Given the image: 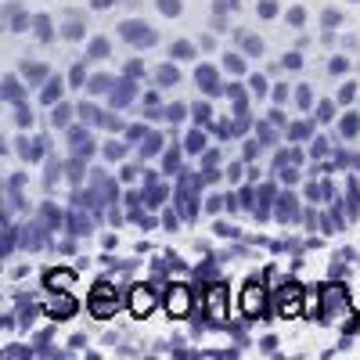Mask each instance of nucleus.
<instances>
[{
    "instance_id": "nucleus-1",
    "label": "nucleus",
    "mask_w": 360,
    "mask_h": 360,
    "mask_svg": "<svg viewBox=\"0 0 360 360\" xmlns=\"http://www.w3.org/2000/svg\"><path fill=\"white\" fill-rule=\"evenodd\" d=\"M119 310V295H115V288L108 285V281H98L94 288H90V314L94 317H112Z\"/></svg>"
},
{
    "instance_id": "nucleus-2",
    "label": "nucleus",
    "mask_w": 360,
    "mask_h": 360,
    "mask_svg": "<svg viewBox=\"0 0 360 360\" xmlns=\"http://www.w3.org/2000/svg\"><path fill=\"white\" fill-rule=\"evenodd\" d=\"M130 310H134V317H148V314L155 310V292L148 288V285H137L130 292Z\"/></svg>"
},
{
    "instance_id": "nucleus-3",
    "label": "nucleus",
    "mask_w": 360,
    "mask_h": 360,
    "mask_svg": "<svg viewBox=\"0 0 360 360\" xmlns=\"http://www.w3.org/2000/svg\"><path fill=\"white\" fill-rule=\"evenodd\" d=\"M263 288L256 285V281H249L245 288H242V310H245V317H259L263 314Z\"/></svg>"
},
{
    "instance_id": "nucleus-4",
    "label": "nucleus",
    "mask_w": 360,
    "mask_h": 360,
    "mask_svg": "<svg viewBox=\"0 0 360 360\" xmlns=\"http://www.w3.org/2000/svg\"><path fill=\"white\" fill-rule=\"evenodd\" d=\"M205 310L213 321H224L227 317V299H224V285H213L205 292Z\"/></svg>"
},
{
    "instance_id": "nucleus-5",
    "label": "nucleus",
    "mask_w": 360,
    "mask_h": 360,
    "mask_svg": "<svg viewBox=\"0 0 360 360\" xmlns=\"http://www.w3.org/2000/svg\"><path fill=\"white\" fill-rule=\"evenodd\" d=\"M188 303H191V299H188V288H184V285H173L169 295H166L169 317H184V314H188Z\"/></svg>"
},
{
    "instance_id": "nucleus-6",
    "label": "nucleus",
    "mask_w": 360,
    "mask_h": 360,
    "mask_svg": "<svg viewBox=\"0 0 360 360\" xmlns=\"http://www.w3.org/2000/svg\"><path fill=\"white\" fill-rule=\"evenodd\" d=\"M119 29H123V37H127V40H134V44H141V47L155 44V33H148V25H144V22H123Z\"/></svg>"
},
{
    "instance_id": "nucleus-7",
    "label": "nucleus",
    "mask_w": 360,
    "mask_h": 360,
    "mask_svg": "<svg viewBox=\"0 0 360 360\" xmlns=\"http://www.w3.org/2000/svg\"><path fill=\"white\" fill-rule=\"evenodd\" d=\"M299 310H303L299 288H295V285H285V292H281V317H295Z\"/></svg>"
},
{
    "instance_id": "nucleus-8",
    "label": "nucleus",
    "mask_w": 360,
    "mask_h": 360,
    "mask_svg": "<svg viewBox=\"0 0 360 360\" xmlns=\"http://www.w3.org/2000/svg\"><path fill=\"white\" fill-rule=\"evenodd\" d=\"M72 285H76L72 270H51V274H47V288H51V292H69Z\"/></svg>"
},
{
    "instance_id": "nucleus-9",
    "label": "nucleus",
    "mask_w": 360,
    "mask_h": 360,
    "mask_svg": "<svg viewBox=\"0 0 360 360\" xmlns=\"http://www.w3.org/2000/svg\"><path fill=\"white\" fill-rule=\"evenodd\" d=\"M47 310L54 317H72L76 314V299H47Z\"/></svg>"
},
{
    "instance_id": "nucleus-10",
    "label": "nucleus",
    "mask_w": 360,
    "mask_h": 360,
    "mask_svg": "<svg viewBox=\"0 0 360 360\" xmlns=\"http://www.w3.org/2000/svg\"><path fill=\"white\" fill-rule=\"evenodd\" d=\"M198 83H202V90H205V94H220V83H217V72L213 69H198Z\"/></svg>"
},
{
    "instance_id": "nucleus-11",
    "label": "nucleus",
    "mask_w": 360,
    "mask_h": 360,
    "mask_svg": "<svg viewBox=\"0 0 360 360\" xmlns=\"http://www.w3.org/2000/svg\"><path fill=\"white\" fill-rule=\"evenodd\" d=\"M86 90H90V94H101V90H108V79H105V76H94Z\"/></svg>"
},
{
    "instance_id": "nucleus-12",
    "label": "nucleus",
    "mask_w": 360,
    "mask_h": 360,
    "mask_svg": "<svg viewBox=\"0 0 360 360\" xmlns=\"http://www.w3.org/2000/svg\"><path fill=\"white\" fill-rule=\"evenodd\" d=\"M108 54V44L105 40H94V44H90V58H105Z\"/></svg>"
},
{
    "instance_id": "nucleus-13",
    "label": "nucleus",
    "mask_w": 360,
    "mask_h": 360,
    "mask_svg": "<svg viewBox=\"0 0 360 360\" xmlns=\"http://www.w3.org/2000/svg\"><path fill=\"white\" fill-rule=\"evenodd\" d=\"M58 94H62V86H58V83H51V86L44 90V105H51V101H54Z\"/></svg>"
},
{
    "instance_id": "nucleus-14",
    "label": "nucleus",
    "mask_w": 360,
    "mask_h": 360,
    "mask_svg": "<svg viewBox=\"0 0 360 360\" xmlns=\"http://www.w3.org/2000/svg\"><path fill=\"white\" fill-rule=\"evenodd\" d=\"M65 37H69V40H79V37H83V25H79V22H69Z\"/></svg>"
},
{
    "instance_id": "nucleus-15",
    "label": "nucleus",
    "mask_w": 360,
    "mask_h": 360,
    "mask_svg": "<svg viewBox=\"0 0 360 360\" xmlns=\"http://www.w3.org/2000/svg\"><path fill=\"white\" fill-rule=\"evenodd\" d=\"M195 51H191V44H176L173 47V58H191Z\"/></svg>"
},
{
    "instance_id": "nucleus-16",
    "label": "nucleus",
    "mask_w": 360,
    "mask_h": 360,
    "mask_svg": "<svg viewBox=\"0 0 360 360\" xmlns=\"http://www.w3.org/2000/svg\"><path fill=\"white\" fill-rule=\"evenodd\" d=\"M259 15H263V18H270V15H278V4H270V0H263V4H259Z\"/></svg>"
},
{
    "instance_id": "nucleus-17",
    "label": "nucleus",
    "mask_w": 360,
    "mask_h": 360,
    "mask_svg": "<svg viewBox=\"0 0 360 360\" xmlns=\"http://www.w3.org/2000/svg\"><path fill=\"white\" fill-rule=\"evenodd\" d=\"M159 8H162L166 15H176V11H180V4H176V0H159Z\"/></svg>"
},
{
    "instance_id": "nucleus-18",
    "label": "nucleus",
    "mask_w": 360,
    "mask_h": 360,
    "mask_svg": "<svg viewBox=\"0 0 360 360\" xmlns=\"http://www.w3.org/2000/svg\"><path fill=\"white\" fill-rule=\"evenodd\" d=\"M159 79H162V83H173V79H176V72L166 65V69H159Z\"/></svg>"
},
{
    "instance_id": "nucleus-19",
    "label": "nucleus",
    "mask_w": 360,
    "mask_h": 360,
    "mask_svg": "<svg viewBox=\"0 0 360 360\" xmlns=\"http://www.w3.org/2000/svg\"><path fill=\"white\" fill-rule=\"evenodd\" d=\"M198 148H202V137H198V134H195V137H191V141H188V152H198Z\"/></svg>"
},
{
    "instance_id": "nucleus-20",
    "label": "nucleus",
    "mask_w": 360,
    "mask_h": 360,
    "mask_svg": "<svg viewBox=\"0 0 360 360\" xmlns=\"http://www.w3.org/2000/svg\"><path fill=\"white\" fill-rule=\"evenodd\" d=\"M112 4H115V0H94V8H98V11H101V8H112Z\"/></svg>"
}]
</instances>
